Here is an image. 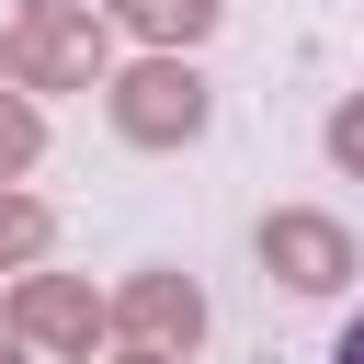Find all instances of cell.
Here are the masks:
<instances>
[{"label": "cell", "mask_w": 364, "mask_h": 364, "mask_svg": "<svg viewBox=\"0 0 364 364\" xmlns=\"http://www.w3.org/2000/svg\"><path fill=\"white\" fill-rule=\"evenodd\" d=\"M0 80L11 91H102L114 80V23L91 0H11L0 23Z\"/></svg>", "instance_id": "cell-1"}, {"label": "cell", "mask_w": 364, "mask_h": 364, "mask_svg": "<svg viewBox=\"0 0 364 364\" xmlns=\"http://www.w3.org/2000/svg\"><path fill=\"white\" fill-rule=\"evenodd\" d=\"M102 114H114L125 148H193V136L216 125V80H205L182 46H148V57H125V68L102 80Z\"/></svg>", "instance_id": "cell-2"}, {"label": "cell", "mask_w": 364, "mask_h": 364, "mask_svg": "<svg viewBox=\"0 0 364 364\" xmlns=\"http://www.w3.org/2000/svg\"><path fill=\"white\" fill-rule=\"evenodd\" d=\"M0 330H11L23 353L91 364V353L114 341V307L91 296V273H11V296H0Z\"/></svg>", "instance_id": "cell-3"}, {"label": "cell", "mask_w": 364, "mask_h": 364, "mask_svg": "<svg viewBox=\"0 0 364 364\" xmlns=\"http://www.w3.org/2000/svg\"><path fill=\"white\" fill-rule=\"evenodd\" d=\"M250 250H262V273H273L284 296H341V284L364 273V250H353V228H341L330 205H273V216L250 228Z\"/></svg>", "instance_id": "cell-4"}, {"label": "cell", "mask_w": 364, "mask_h": 364, "mask_svg": "<svg viewBox=\"0 0 364 364\" xmlns=\"http://www.w3.org/2000/svg\"><path fill=\"white\" fill-rule=\"evenodd\" d=\"M102 307H114V341H136V353H193L205 341V284L171 273V262H136Z\"/></svg>", "instance_id": "cell-5"}, {"label": "cell", "mask_w": 364, "mask_h": 364, "mask_svg": "<svg viewBox=\"0 0 364 364\" xmlns=\"http://www.w3.org/2000/svg\"><path fill=\"white\" fill-rule=\"evenodd\" d=\"M91 11H102L114 34H136V46H182V57H193V46L216 34L228 0H91Z\"/></svg>", "instance_id": "cell-6"}, {"label": "cell", "mask_w": 364, "mask_h": 364, "mask_svg": "<svg viewBox=\"0 0 364 364\" xmlns=\"http://www.w3.org/2000/svg\"><path fill=\"white\" fill-rule=\"evenodd\" d=\"M46 250H57V205L23 193V182H0V273H34Z\"/></svg>", "instance_id": "cell-7"}, {"label": "cell", "mask_w": 364, "mask_h": 364, "mask_svg": "<svg viewBox=\"0 0 364 364\" xmlns=\"http://www.w3.org/2000/svg\"><path fill=\"white\" fill-rule=\"evenodd\" d=\"M34 159H46V114H34V91L0 80V182H23Z\"/></svg>", "instance_id": "cell-8"}, {"label": "cell", "mask_w": 364, "mask_h": 364, "mask_svg": "<svg viewBox=\"0 0 364 364\" xmlns=\"http://www.w3.org/2000/svg\"><path fill=\"white\" fill-rule=\"evenodd\" d=\"M318 148H330V171H353V182H364V91H341V102H330Z\"/></svg>", "instance_id": "cell-9"}, {"label": "cell", "mask_w": 364, "mask_h": 364, "mask_svg": "<svg viewBox=\"0 0 364 364\" xmlns=\"http://www.w3.org/2000/svg\"><path fill=\"white\" fill-rule=\"evenodd\" d=\"M330 364H364V318H353V330H341V341H330Z\"/></svg>", "instance_id": "cell-10"}, {"label": "cell", "mask_w": 364, "mask_h": 364, "mask_svg": "<svg viewBox=\"0 0 364 364\" xmlns=\"http://www.w3.org/2000/svg\"><path fill=\"white\" fill-rule=\"evenodd\" d=\"M114 364H182V353H136V341H114Z\"/></svg>", "instance_id": "cell-11"}, {"label": "cell", "mask_w": 364, "mask_h": 364, "mask_svg": "<svg viewBox=\"0 0 364 364\" xmlns=\"http://www.w3.org/2000/svg\"><path fill=\"white\" fill-rule=\"evenodd\" d=\"M0 364H34V353H23V341H11V330H0Z\"/></svg>", "instance_id": "cell-12"}]
</instances>
